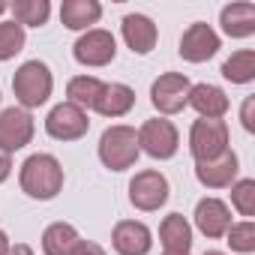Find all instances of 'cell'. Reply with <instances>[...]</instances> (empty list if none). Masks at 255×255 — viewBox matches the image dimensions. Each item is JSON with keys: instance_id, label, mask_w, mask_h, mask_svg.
Wrapping results in <instances>:
<instances>
[{"instance_id": "obj_1", "label": "cell", "mask_w": 255, "mask_h": 255, "mask_svg": "<svg viewBox=\"0 0 255 255\" xmlns=\"http://www.w3.org/2000/svg\"><path fill=\"white\" fill-rule=\"evenodd\" d=\"M21 192H27L36 201H51L63 189V165L51 153H33L21 162L18 171Z\"/></svg>"}, {"instance_id": "obj_2", "label": "cell", "mask_w": 255, "mask_h": 255, "mask_svg": "<svg viewBox=\"0 0 255 255\" xmlns=\"http://www.w3.org/2000/svg\"><path fill=\"white\" fill-rule=\"evenodd\" d=\"M12 90H15V99H18V105L24 111L39 108V105L48 102V96L54 90V75L42 60H27V63H21L15 69Z\"/></svg>"}, {"instance_id": "obj_3", "label": "cell", "mask_w": 255, "mask_h": 255, "mask_svg": "<svg viewBox=\"0 0 255 255\" xmlns=\"http://www.w3.org/2000/svg\"><path fill=\"white\" fill-rule=\"evenodd\" d=\"M138 135L132 126H108V129L102 132L99 138V159L105 168L111 171H126V168H132L138 162Z\"/></svg>"}, {"instance_id": "obj_4", "label": "cell", "mask_w": 255, "mask_h": 255, "mask_svg": "<svg viewBox=\"0 0 255 255\" xmlns=\"http://www.w3.org/2000/svg\"><path fill=\"white\" fill-rule=\"evenodd\" d=\"M228 150V126L225 120H195L189 129V153L195 162H210Z\"/></svg>"}, {"instance_id": "obj_5", "label": "cell", "mask_w": 255, "mask_h": 255, "mask_svg": "<svg viewBox=\"0 0 255 255\" xmlns=\"http://www.w3.org/2000/svg\"><path fill=\"white\" fill-rule=\"evenodd\" d=\"M138 135V150H144L153 159H171L180 147V135H177V126L165 117H150L141 123Z\"/></svg>"}, {"instance_id": "obj_6", "label": "cell", "mask_w": 255, "mask_h": 255, "mask_svg": "<svg viewBox=\"0 0 255 255\" xmlns=\"http://www.w3.org/2000/svg\"><path fill=\"white\" fill-rule=\"evenodd\" d=\"M168 192H171L168 177H165L162 171H153V168L138 171V174L129 180V201H132V207H138V210H144V213L159 210V207L168 201Z\"/></svg>"}, {"instance_id": "obj_7", "label": "cell", "mask_w": 255, "mask_h": 255, "mask_svg": "<svg viewBox=\"0 0 255 255\" xmlns=\"http://www.w3.org/2000/svg\"><path fill=\"white\" fill-rule=\"evenodd\" d=\"M72 57L81 63V66H108L114 57H117V39L102 30V27H93V30H84L75 45H72Z\"/></svg>"}, {"instance_id": "obj_8", "label": "cell", "mask_w": 255, "mask_h": 255, "mask_svg": "<svg viewBox=\"0 0 255 255\" xmlns=\"http://www.w3.org/2000/svg\"><path fill=\"white\" fill-rule=\"evenodd\" d=\"M189 78L183 72H162L153 84H150V102L159 114H177L186 108L189 99Z\"/></svg>"}, {"instance_id": "obj_9", "label": "cell", "mask_w": 255, "mask_h": 255, "mask_svg": "<svg viewBox=\"0 0 255 255\" xmlns=\"http://www.w3.org/2000/svg\"><path fill=\"white\" fill-rule=\"evenodd\" d=\"M90 129V120H87V111H81L78 105L72 102H60L48 111L45 117V132L57 141H78L81 135H87Z\"/></svg>"}, {"instance_id": "obj_10", "label": "cell", "mask_w": 255, "mask_h": 255, "mask_svg": "<svg viewBox=\"0 0 255 255\" xmlns=\"http://www.w3.org/2000/svg\"><path fill=\"white\" fill-rule=\"evenodd\" d=\"M33 138V117L24 108H3L0 111V150L15 153L27 147Z\"/></svg>"}, {"instance_id": "obj_11", "label": "cell", "mask_w": 255, "mask_h": 255, "mask_svg": "<svg viewBox=\"0 0 255 255\" xmlns=\"http://www.w3.org/2000/svg\"><path fill=\"white\" fill-rule=\"evenodd\" d=\"M219 33L210 27V24H204V21H195V24H189L186 30H183V36H180V57L183 60H189V63H204V60H210L216 51H219Z\"/></svg>"}, {"instance_id": "obj_12", "label": "cell", "mask_w": 255, "mask_h": 255, "mask_svg": "<svg viewBox=\"0 0 255 255\" xmlns=\"http://www.w3.org/2000/svg\"><path fill=\"white\" fill-rule=\"evenodd\" d=\"M111 246L117 255H147L153 246V234L138 219H120L111 231Z\"/></svg>"}, {"instance_id": "obj_13", "label": "cell", "mask_w": 255, "mask_h": 255, "mask_svg": "<svg viewBox=\"0 0 255 255\" xmlns=\"http://www.w3.org/2000/svg\"><path fill=\"white\" fill-rule=\"evenodd\" d=\"M237 171H240V162H237L234 150H225L222 156H216L210 162H195V177L207 189H228L237 180Z\"/></svg>"}, {"instance_id": "obj_14", "label": "cell", "mask_w": 255, "mask_h": 255, "mask_svg": "<svg viewBox=\"0 0 255 255\" xmlns=\"http://www.w3.org/2000/svg\"><path fill=\"white\" fill-rule=\"evenodd\" d=\"M234 222H231V210H228L225 201H219V198H201L195 204V228L204 237L219 240V237H225V231Z\"/></svg>"}, {"instance_id": "obj_15", "label": "cell", "mask_w": 255, "mask_h": 255, "mask_svg": "<svg viewBox=\"0 0 255 255\" xmlns=\"http://www.w3.org/2000/svg\"><path fill=\"white\" fill-rule=\"evenodd\" d=\"M120 33H123V42L129 45L132 54H150L156 48V39H159V30L156 24L141 15V12H129L123 21H120Z\"/></svg>"}, {"instance_id": "obj_16", "label": "cell", "mask_w": 255, "mask_h": 255, "mask_svg": "<svg viewBox=\"0 0 255 255\" xmlns=\"http://www.w3.org/2000/svg\"><path fill=\"white\" fill-rule=\"evenodd\" d=\"M186 105H192V108H195L201 117H207V120H222V114L228 111L231 102H228L225 90L216 87V84H192Z\"/></svg>"}, {"instance_id": "obj_17", "label": "cell", "mask_w": 255, "mask_h": 255, "mask_svg": "<svg viewBox=\"0 0 255 255\" xmlns=\"http://www.w3.org/2000/svg\"><path fill=\"white\" fill-rule=\"evenodd\" d=\"M222 33L231 39H246L255 33V3H228L219 12Z\"/></svg>"}, {"instance_id": "obj_18", "label": "cell", "mask_w": 255, "mask_h": 255, "mask_svg": "<svg viewBox=\"0 0 255 255\" xmlns=\"http://www.w3.org/2000/svg\"><path fill=\"white\" fill-rule=\"evenodd\" d=\"M99 18H102L99 0H63L60 6V21L69 30H93Z\"/></svg>"}, {"instance_id": "obj_19", "label": "cell", "mask_w": 255, "mask_h": 255, "mask_svg": "<svg viewBox=\"0 0 255 255\" xmlns=\"http://www.w3.org/2000/svg\"><path fill=\"white\" fill-rule=\"evenodd\" d=\"M132 105H135V90L129 84H105L93 111H99L102 117H123L132 111Z\"/></svg>"}, {"instance_id": "obj_20", "label": "cell", "mask_w": 255, "mask_h": 255, "mask_svg": "<svg viewBox=\"0 0 255 255\" xmlns=\"http://www.w3.org/2000/svg\"><path fill=\"white\" fill-rule=\"evenodd\" d=\"M159 240H162L165 252L189 255V249H192V225L180 213H168L162 219V225H159Z\"/></svg>"}, {"instance_id": "obj_21", "label": "cell", "mask_w": 255, "mask_h": 255, "mask_svg": "<svg viewBox=\"0 0 255 255\" xmlns=\"http://www.w3.org/2000/svg\"><path fill=\"white\" fill-rule=\"evenodd\" d=\"M78 231L69 222H51L42 231V252L45 255H72V249L78 246Z\"/></svg>"}, {"instance_id": "obj_22", "label": "cell", "mask_w": 255, "mask_h": 255, "mask_svg": "<svg viewBox=\"0 0 255 255\" xmlns=\"http://www.w3.org/2000/svg\"><path fill=\"white\" fill-rule=\"evenodd\" d=\"M102 90H105V81H99L96 75H75L66 84V96H69L66 102H72L81 111H87V108L96 105V99L102 96Z\"/></svg>"}, {"instance_id": "obj_23", "label": "cell", "mask_w": 255, "mask_h": 255, "mask_svg": "<svg viewBox=\"0 0 255 255\" xmlns=\"http://www.w3.org/2000/svg\"><path fill=\"white\" fill-rule=\"evenodd\" d=\"M9 12L12 21L21 27H42L51 15V3L48 0H15V3H9Z\"/></svg>"}, {"instance_id": "obj_24", "label": "cell", "mask_w": 255, "mask_h": 255, "mask_svg": "<svg viewBox=\"0 0 255 255\" xmlns=\"http://www.w3.org/2000/svg\"><path fill=\"white\" fill-rule=\"evenodd\" d=\"M222 78H228L231 84H249V81L255 78V51H252V48L234 51V54L222 63Z\"/></svg>"}, {"instance_id": "obj_25", "label": "cell", "mask_w": 255, "mask_h": 255, "mask_svg": "<svg viewBox=\"0 0 255 255\" xmlns=\"http://www.w3.org/2000/svg\"><path fill=\"white\" fill-rule=\"evenodd\" d=\"M24 27L15 21H0V60H12L24 48Z\"/></svg>"}, {"instance_id": "obj_26", "label": "cell", "mask_w": 255, "mask_h": 255, "mask_svg": "<svg viewBox=\"0 0 255 255\" xmlns=\"http://www.w3.org/2000/svg\"><path fill=\"white\" fill-rule=\"evenodd\" d=\"M231 204L240 216H255V180L252 177H243V180H234L231 183Z\"/></svg>"}, {"instance_id": "obj_27", "label": "cell", "mask_w": 255, "mask_h": 255, "mask_svg": "<svg viewBox=\"0 0 255 255\" xmlns=\"http://www.w3.org/2000/svg\"><path fill=\"white\" fill-rule=\"evenodd\" d=\"M225 237H228L231 252H240V255L255 252V222H252V219H243V222L231 225V228L225 231Z\"/></svg>"}, {"instance_id": "obj_28", "label": "cell", "mask_w": 255, "mask_h": 255, "mask_svg": "<svg viewBox=\"0 0 255 255\" xmlns=\"http://www.w3.org/2000/svg\"><path fill=\"white\" fill-rule=\"evenodd\" d=\"M240 120H243V129H246V132H255V96H246V99H243Z\"/></svg>"}, {"instance_id": "obj_29", "label": "cell", "mask_w": 255, "mask_h": 255, "mask_svg": "<svg viewBox=\"0 0 255 255\" xmlns=\"http://www.w3.org/2000/svg\"><path fill=\"white\" fill-rule=\"evenodd\" d=\"M72 255H108L99 243H93V240H78V246L72 249Z\"/></svg>"}, {"instance_id": "obj_30", "label": "cell", "mask_w": 255, "mask_h": 255, "mask_svg": "<svg viewBox=\"0 0 255 255\" xmlns=\"http://www.w3.org/2000/svg\"><path fill=\"white\" fill-rule=\"evenodd\" d=\"M9 174H12V153L0 150V183H6Z\"/></svg>"}, {"instance_id": "obj_31", "label": "cell", "mask_w": 255, "mask_h": 255, "mask_svg": "<svg viewBox=\"0 0 255 255\" xmlns=\"http://www.w3.org/2000/svg\"><path fill=\"white\" fill-rule=\"evenodd\" d=\"M6 255H33V249H30L27 243H15V246H9Z\"/></svg>"}, {"instance_id": "obj_32", "label": "cell", "mask_w": 255, "mask_h": 255, "mask_svg": "<svg viewBox=\"0 0 255 255\" xmlns=\"http://www.w3.org/2000/svg\"><path fill=\"white\" fill-rule=\"evenodd\" d=\"M9 246H12V243H9L6 231H0V255H6V252H9Z\"/></svg>"}, {"instance_id": "obj_33", "label": "cell", "mask_w": 255, "mask_h": 255, "mask_svg": "<svg viewBox=\"0 0 255 255\" xmlns=\"http://www.w3.org/2000/svg\"><path fill=\"white\" fill-rule=\"evenodd\" d=\"M3 12H9V3H3V0H0V15Z\"/></svg>"}, {"instance_id": "obj_34", "label": "cell", "mask_w": 255, "mask_h": 255, "mask_svg": "<svg viewBox=\"0 0 255 255\" xmlns=\"http://www.w3.org/2000/svg\"><path fill=\"white\" fill-rule=\"evenodd\" d=\"M204 255H225V252H219V249H210V252H204Z\"/></svg>"}, {"instance_id": "obj_35", "label": "cell", "mask_w": 255, "mask_h": 255, "mask_svg": "<svg viewBox=\"0 0 255 255\" xmlns=\"http://www.w3.org/2000/svg\"><path fill=\"white\" fill-rule=\"evenodd\" d=\"M165 255H183V252H165Z\"/></svg>"}]
</instances>
